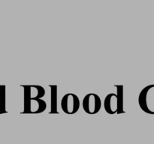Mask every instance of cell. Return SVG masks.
I'll return each mask as SVG.
<instances>
[{
  "label": "cell",
  "instance_id": "cell-4",
  "mask_svg": "<svg viewBox=\"0 0 154 144\" xmlns=\"http://www.w3.org/2000/svg\"><path fill=\"white\" fill-rule=\"evenodd\" d=\"M47 108V104L42 99L24 100V113L37 114L43 113Z\"/></svg>",
  "mask_w": 154,
  "mask_h": 144
},
{
  "label": "cell",
  "instance_id": "cell-3",
  "mask_svg": "<svg viewBox=\"0 0 154 144\" xmlns=\"http://www.w3.org/2000/svg\"><path fill=\"white\" fill-rule=\"evenodd\" d=\"M60 105L65 113L72 115L79 110L81 102L78 95L74 93H68L63 97Z\"/></svg>",
  "mask_w": 154,
  "mask_h": 144
},
{
  "label": "cell",
  "instance_id": "cell-1",
  "mask_svg": "<svg viewBox=\"0 0 154 144\" xmlns=\"http://www.w3.org/2000/svg\"><path fill=\"white\" fill-rule=\"evenodd\" d=\"M138 104L144 112L154 115V84L149 85L141 90L138 96Z\"/></svg>",
  "mask_w": 154,
  "mask_h": 144
},
{
  "label": "cell",
  "instance_id": "cell-9",
  "mask_svg": "<svg viewBox=\"0 0 154 144\" xmlns=\"http://www.w3.org/2000/svg\"><path fill=\"white\" fill-rule=\"evenodd\" d=\"M0 99H1V111L0 113H6L5 110V87L0 86Z\"/></svg>",
  "mask_w": 154,
  "mask_h": 144
},
{
  "label": "cell",
  "instance_id": "cell-10",
  "mask_svg": "<svg viewBox=\"0 0 154 144\" xmlns=\"http://www.w3.org/2000/svg\"><path fill=\"white\" fill-rule=\"evenodd\" d=\"M0 111H1V99H0Z\"/></svg>",
  "mask_w": 154,
  "mask_h": 144
},
{
  "label": "cell",
  "instance_id": "cell-8",
  "mask_svg": "<svg viewBox=\"0 0 154 144\" xmlns=\"http://www.w3.org/2000/svg\"><path fill=\"white\" fill-rule=\"evenodd\" d=\"M51 88V113H57V86H52Z\"/></svg>",
  "mask_w": 154,
  "mask_h": 144
},
{
  "label": "cell",
  "instance_id": "cell-2",
  "mask_svg": "<svg viewBox=\"0 0 154 144\" xmlns=\"http://www.w3.org/2000/svg\"><path fill=\"white\" fill-rule=\"evenodd\" d=\"M82 106L85 112L90 115L96 114L102 107V100L97 94L89 93L84 96Z\"/></svg>",
  "mask_w": 154,
  "mask_h": 144
},
{
  "label": "cell",
  "instance_id": "cell-6",
  "mask_svg": "<svg viewBox=\"0 0 154 144\" xmlns=\"http://www.w3.org/2000/svg\"><path fill=\"white\" fill-rule=\"evenodd\" d=\"M104 108L105 111L111 115L117 113L119 110V103L117 94L110 93L106 95L104 100Z\"/></svg>",
  "mask_w": 154,
  "mask_h": 144
},
{
  "label": "cell",
  "instance_id": "cell-7",
  "mask_svg": "<svg viewBox=\"0 0 154 144\" xmlns=\"http://www.w3.org/2000/svg\"><path fill=\"white\" fill-rule=\"evenodd\" d=\"M115 87L117 88V97H118L119 103V110L117 114H121L125 113L124 110V90L123 86L122 85H116Z\"/></svg>",
  "mask_w": 154,
  "mask_h": 144
},
{
  "label": "cell",
  "instance_id": "cell-5",
  "mask_svg": "<svg viewBox=\"0 0 154 144\" xmlns=\"http://www.w3.org/2000/svg\"><path fill=\"white\" fill-rule=\"evenodd\" d=\"M24 89V100L41 99L45 95V89L39 85L21 86Z\"/></svg>",
  "mask_w": 154,
  "mask_h": 144
}]
</instances>
